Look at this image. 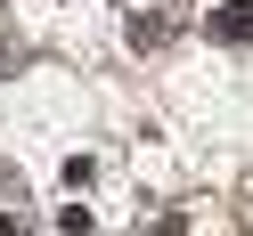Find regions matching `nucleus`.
Returning a JSON list of instances; mask_svg holds the SVG:
<instances>
[{"label":"nucleus","instance_id":"obj_1","mask_svg":"<svg viewBox=\"0 0 253 236\" xmlns=\"http://www.w3.org/2000/svg\"><path fill=\"white\" fill-rule=\"evenodd\" d=\"M204 33H212V49H253V0H220Z\"/></svg>","mask_w":253,"mask_h":236},{"label":"nucleus","instance_id":"obj_2","mask_svg":"<svg viewBox=\"0 0 253 236\" xmlns=\"http://www.w3.org/2000/svg\"><path fill=\"white\" fill-rule=\"evenodd\" d=\"M0 236H17V220H0Z\"/></svg>","mask_w":253,"mask_h":236}]
</instances>
